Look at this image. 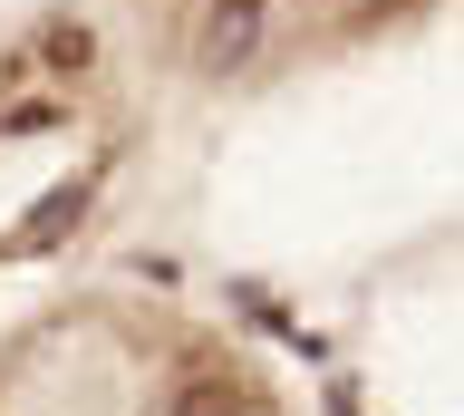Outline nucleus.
Here are the masks:
<instances>
[{
    "instance_id": "nucleus-1",
    "label": "nucleus",
    "mask_w": 464,
    "mask_h": 416,
    "mask_svg": "<svg viewBox=\"0 0 464 416\" xmlns=\"http://www.w3.org/2000/svg\"><path fill=\"white\" fill-rule=\"evenodd\" d=\"M165 416H252V387L223 378V368H194V378L174 387V407Z\"/></svg>"
},
{
    "instance_id": "nucleus-2",
    "label": "nucleus",
    "mask_w": 464,
    "mask_h": 416,
    "mask_svg": "<svg viewBox=\"0 0 464 416\" xmlns=\"http://www.w3.org/2000/svg\"><path fill=\"white\" fill-rule=\"evenodd\" d=\"M87 59H97V39H87V30H78V20H58V30H49V39H39V68H58V78H78V68H87Z\"/></svg>"
},
{
    "instance_id": "nucleus-3",
    "label": "nucleus",
    "mask_w": 464,
    "mask_h": 416,
    "mask_svg": "<svg viewBox=\"0 0 464 416\" xmlns=\"http://www.w3.org/2000/svg\"><path fill=\"white\" fill-rule=\"evenodd\" d=\"M252 39H261V20H213V30H203V68H242Z\"/></svg>"
},
{
    "instance_id": "nucleus-4",
    "label": "nucleus",
    "mask_w": 464,
    "mask_h": 416,
    "mask_svg": "<svg viewBox=\"0 0 464 416\" xmlns=\"http://www.w3.org/2000/svg\"><path fill=\"white\" fill-rule=\"evenodd\" d=\"M78 204H87V184H58L49 204H39V223H29V242H58L68 223H78Z\"/></svg>"
},
{
    "instance_id": "nucleus-5",
    "label": "nucleus",
    "mask_w": 464,
    "mask_h": 416,
    "mask_svg": "<svg viewBox=\"0 0 464 416\" xmlns=\"http://www.w3.org/2000/svg\"><path fill=\"white\" fill-rule=\"evenodd\" d=\"M213 20H261V0H213Z\"/></svg>"
}]
</instances>
